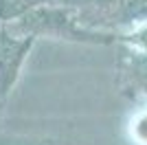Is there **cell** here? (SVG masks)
Segmentation results:
<instances>
[{
	"mask_svg": "<svg viewBox=\"0 0 147 145\" xmlns=\"http://www.w3.org/2000/svg\"><path fill=\"white\" fill-rule=\"evenodd\" d=\"M132 136L138 141V145H147V112L138 115L132 123Z\"/></svg>",
	"mask_w": 147,
	"mask_h": 145,
	"instance_id": "obj_1",
	"label": "cell"
},
{
	"mask_svg": "<svg viewBox=\"0 0 147 145\" xmlns=\"http://www.w3.org/2000/svg\"><path fill=\"white\" fill-rule=\"evenodd\" d=\"M136 42L141 44L143 48H147V26H143V29L136 33Z\"/></svg>",
	"mask_w": 147,
	"mask_h": 145,
	"instance_id": "obj_2",
	"label": "cell"
}]
</instances>
